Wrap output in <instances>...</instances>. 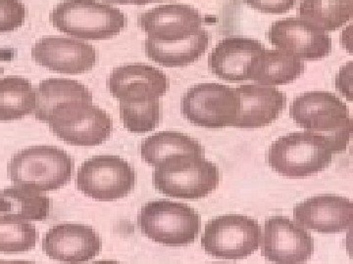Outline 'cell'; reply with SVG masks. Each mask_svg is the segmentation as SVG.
<instances>
[{
  "instance_id": "obj_1",
  "label": "cell",
  "mask_w": 353,
  "mask_h": 264,
  "mask_svg": "<svg viewBox=\"0 0 353 264\" xmlns=\"http://www.w3.org/2000/svg\"><path fill=\"white\" fill-rule=\"evenodd\" d=\"M290 117L299 126L323 136L333 154L345 151L352 133V119L345 102L326 91L306 92L290 105Z\"/></svg>"
},
{
  "instance_id": "obj_2",
  "label": "cell",
  "mask_w": 353,
  "mask_h": 264,
  "mask_svg": "<svg viewBox=\"0 0 353 264\" xmlns=\"http://www.w3.org/2000/svg\"><path fill=\"white\" fill-rule=\"evenodd\" d=\"M153 185L164 195L196 200L217 188L220 170L199 154H179L155 166Z\"/></svg>"
},
{
  "instance_id": "obj_3",
  "label": "cell",
  "mask_w": 353,
  "mask_h": 264,
  "mask_svg": "<svg viewBox=\"0 0 353 264\" xmlns=\"http://www.w3.org/2000/svg\"><path fill=\"white\" fill-rule=\"evenodd\" d=\"M55 135L75 146L101 145L113 131V120L92 104V96L80 97L58 104L43 120Z\"/></svg>"
},
{
  "instance_id": "obj_4",
  "label": "cell",
  "mask_w": 353,
  "mask_h": 264,
  "mask_svg": "<svg viewBox=\"0 0 353 264\" xmlns=\"http://www.w3.org/2000/svg\"><path fill=\"white\" fill-rule=\"evenodd\" d=\"M74 160L55 146H32L14 155L7 166L11 182L39 192L53 191L71 179Z\"/></svg>"
},
{
  "instance_id": "obj_5",
  "label": "cell",
  "mask_w": 353,
  "mask_h": 264,
  "mask_svg": "<svg viewBox=\"0 0 353 264\" xmlns=\"http://www.w3.org/2000/svg\"><path fill=\"white\" fill-rule=\"evenodd\" d=\"M50 22L70 36L80 39H108L127 25L119 9L97 0H64L50 13Z\"/></svg>"
},
{
  "instance_id": "obj_6",
  "label": "cell",
  "mask_w": 353,
  "mask_h": 264,
  "mask_svg": "<svg viewBox=\"0 0 353 264\" xmlns=\"http://www.w3.org/2000/svg\"><path fill=\"white\" fill-rule=\"evenodd\" d=\"M138 226L153 242L182 247L196 241L201 219L190 206L162 199L148 201L139 210Z\"/></svg>"
},
{
  "instance_id": "obj_7",
  "label": "cell",
  "mask_w": 353,
  "mask_h": 264,
  "mask_svg": "<svg viewBox=\"0 0 353 264\" xmlns=\"http://www.w3.org/2000/svg\"><path fill=\"white\" fill-rule=\"evenodd\" d=\"M333 152L323 136L310 132H292L278 138L269 148L268 163L279 175L290 178L314 175L328 168Z\"/></svg>"
},
{
  "instance_id": "obj_8",
  "label": "cell",
  "mask_w": 353,
  "mask_h": 264,
  "mask_svg": "<svg viewBox=\"0 0 353 264\" xmlns=\"http://www.w3.org/2000/svg\"><path fill=\"white\" fill-rule=\"evenodd\" d=\"M261 227L257 220L241 214L221 215L206 224L201 245L214 258L241 259L259 249Z\"/></svg>"
},
{
  "instance_id": "obj_9",
  "label": "cell",
  "mask_w": 353,
  "mask_h": 264,
  "mask_svg": "<svg viewBox=\"0 0 353 264\" xmlns=\"http://www.w3.org/2000/svg\"><path fill=\"white\" fill-rule=\"evenodd\" d=\"M136 183L131 164L118 156H95L81 166L77 187L94 200L111 201L129 195Z\"/></svg>"
},
{
  "instance_id": "obj_10",
  "label": "cell",
  "mask_w": 353,
  "mask_h": 264,
  "mask_svg": "<svg viewBox=\"0 0 353 264\" xmlns=\"http://www.w3.org/2000/svg\"><path fill=\"white\" fill-rule=\"evenodd\" d=\"M183 115L196 126L220 129L233 126L240 100L234 88L219 83H201L183 97Z\"/></svg>"
},
{
  "instance_id": "obj_11",
  "label": "cell",
  "mask_w": 353,
  "mask_h": 264,
  "mask_svg": "<svg viewBox=\"0 0 353 264\" xmlns=\"http://www.w3.org/2000/svg\"><path fill=\"white\" fill-rule=\"evenodd\" d=\"M261 254L267 261L294 264L307 261L314 252L310 233L289 217L276 215L265 221Z\"/></svg>"
},
{
  "instance_id": "obj_12",
  "label": "cell",
  "mask_w": 353,
  "mask_h": 264,
  "mask_svg": "<svg viewBox=\"0 0 353 264\" xmlns=\"http://www.w3.org/2000/svg\"><path fill=\"white\" fill-rule=\"evenodd\" d=\"M268 39L278 50L306 61L323 59L332 51L329 34L301 18H285L273 23Z\"/></svg>"
},
{
  "instance_id": "obj_13",
  "label": "cell",
  "mask_w": 353,
  "mask_h": 264,
  "mask_svg": "<svg viewBox=\"0 0 353 264\" xmlns=\"http://www.w3.org/2000/svg\"><path fill=\"white\" fill-rule=\"evenodd\" d=\"M108 87L120 103H146L159 100L166 94L169 80L163 72L150 65H126L113 69Z\"/></svg>"
},
{
  "instance_id": "obj_14",
  "label": "cell",
  "mask_w": 353,
  "mask_h": 264,
  "mask_svg": "<svg viewBox=\"0 0 353 264\" xmlns=\"http://www.w3.org/2000/svg\"><path fill=\"white\" fill-rule=\"evenodd\" d=\"M32 56L39 66L69 75L90 71L97 61L92 44L61 36L41 38L32 47Z\"/></svg>"
},
{
  "instance_id": "obj_15",
  "label": "cell",
  "mask_w": 353,
  "mask_h": 264,
  "mask_svg": "<svg viewBox=\"0 0 353 264\" xmlns=\"http://www.w3.org/2000/svg\"><path fill=\"white\" fill-rule=\"evenodd\" d=\"M138 24L148 34V39L173 43L199 34L202 30L203 18L192 6L169 4L141 14Z\"/></svg>"
},
{
  "instance_id": "obj_16",
  "label": "cell",
  "mask_w": 353,
  "mask_h": 264,
  "mask_svg": "<svg viewBox=\"0 0 353 264\" xmlns=\"http://www.w3.org/2000/svg\"><path fill=\"white\" fill-rule=\"evenodd\" d=\"M296 223L323 234L341 233L353 224V204L345 197L317 195L297 204L294 208Z\"/></svg>"
},
{
  "instance_id": "obj_17",
  "label": "cell",
  "mask_w": 353,
  "mask_h": 264,
  "mask_svg": "<svg viewBox=\"0 0 353 264\" xmlns=\"http://www.w3.org/2000/svg\"><path fill=\"white\" fill-rule=\"evenodd\" d=\"M101 249L99 234L83 224H58L43 239V252L50 258L63 263H85L94 258Z\"/></svg>"
},
{
  "instance_id": "obj_18",
  "label": "cell",
  "mask_w": 353,
  "mask_h": 264,
  "mask_svg": "<svg viewBox=\"0 0 353 264\" xmlns=\"http://www.w3.org/2000/svg\"><path fill=\"white\" fill-rule=\"evenodd\" d=\"M265 50L256 39L231 36L222 39L208 57L211 73L227 82L250 80L252 65Z\"/></svg>"
},
{
  "instance_id": "obj_19",
  "label": "cell",
  "mask_w": 353,
  "mask_h": 264,
  "mask_svg": "<svg viewBox=\"0 0 353 264\" xmlns=\"http://www.w3.org/2000/svg\"><path fill=\"white\" fill-rule=\"evenodd\" d=\"M240 100L233 126L257 129L277 120L287 106V95L268 85H246L236 88Z\"/></svg>"
},
{
  "instance_id": "obj_20",
  "label": "cell",
  "mask_w": 353,
  "mask_h": 264,
  "mask_svg": "<svg viewBox=\"0 0 353 264\" xmlns=\"http://www.w3.org/2000/svg\"><path fill=\"white\" fill-rule=\"evenodd\" d=\"M303 60L285 51L264 50L252 65L250 80L261 85L277 87L289 85L303 75Z\"/></svg>"
},
{
  "instance_id": "obj_21",
  "label": "cell",
  "mask_w": 353,
  "mask_h": 264,
  "mask_svg": "<svg viewBox=\"0 0 353 264\" xmlns=\"http://www.w3.org/2000/svg\"><path fill=\"white\" fill-rule=\"evenodd\" d=\"M208 43V32L202 29L192 38L173 43H159L146 38L145 53L155 63L167 68H176L197 61L205 53Z\"/></svg>"
},
{
  "instance_id": "obj_22",
  "label": "cell",
  "mask_w": 353,
  "mask_h": 264,
  "mask_svg": "<svg viewBox=\"0 0 353 264\" xmlns=\"http://www.w3.org/2000/svg\"><path fill=\"white\" fill-rule=\"evenodd\" d=\"M48 196L25 187L12 186L0 192V215L26 221H41L50 214Z\"/></svg>"
},
{
  "instance_id": "obj_23",
  "label": "cell",
  "mask_w": 353,
  "mask_h": 264,
  "mask_svg": "<svg viewBox=\"0 0 353 264\" xmlns=\"http://www.w3.org/2000/svg\"><path fill=\"white\" fill-rule=\"evenodd\" d=\"M141 157L157 166L167 157L179 154L204 155V148L196 139L178 131H160L145 138L141 146Z\"/></svg>"
},
{
  "instance_id": "obj_24",
  "label": "cell",
  "mask_w": 353,
  "mask_h": 264,
  "mask_svg": "<svg viewBox=\"0 0 353 264\" xmlns=\"http://www.w3.org/2000/svg\"><path fill=\"white\" fill-rule=\"evenodd\" d=\"M36 109V90L27 78H0V120L22 119Z\"/></svg>"
},
{
  "instance_id": "obj_25",
  "label": "cell",
  "mask_w": 353,
  "mask_h": 264,
  "mask_svg": "<svg viewBox=\"0 0 353 264\" xmlns=\"http://www.w3.org/2000/svg\"><path fill=\"white\" fill-rule=\"evenodd\" d=\"M301 19L325 32H334L352 20L353 1L303 0L299 6Z\"/></svg>"
},
{
  "instance_id": "obj_26",
  "label": "cell",
  "mask_w": 353,
  "mask_h": 264,
  "mask_svg": "<svg viewBox=\"0 0 353 264\" xmlns=\"http://www.w3.org/2000/svg\"><path fill=\"white\" fill-rule=\"evenodd\" d=\"M92 96V92L77 80L50 78L43 80L36 91L37 119L43 122L44 118L58 104L80 97Z\"/></svg>"
},
{
  "instance_id": "obj_27",
  "label": "cell",
  "mask_w": 353,
  "mask_h": 264,
  "mask_svg": "<svg viewBox=\"0 0 353 264\" xmlns=\"http://www.w3.org/2000/svg\"><path fill=\"white\" fill-rule=\"evenodd\" d=\"M37 231L26 220L0 215V252H23L36 247Z\"/></svg>"
},
{
  "instance_id": "obj_28",
  "label": "cell",
  "mask_w": 353,
  "mask_h": 264,
  "mask_svg": "<svg viewBox=\"0 0 353 264\" xmlns=\"http://www.w3.org/2000/svg\"><path fill=\"white\" fill-rule=\"evenodd\" d=\"M120 117L128 131L145 133L153 131L161 118L159 100L146 103H120Z\"/></svg>"
},
{
  "instance_id": "obj_29",
  "label": "cell",
  "mask_w": 353,
  "mask_h": 264,
  "mask_svg": "<svg viewBox=\"0 0 353 264\" xmlns=\"http://www.w3.org/2000/svg\"><path fill=\"white\" fill-rule=\"evenodd\" d=\"M26 8L21 0H0V32H13L24 24Z\"/></svg>"
},
{
  "instance_id": "obj_30",
  "label": "cell",
  "mask_w": 353,
  "mask_h": 264,
  "mask_svg": "<svg viewBox=\"0 0 353 264\" xmlns=\"http://www.w3.org/2000/svg\"><path fill=\"white\" fill-rule=\"evenodd\" d=\"M254 10L265 14H285L294 8L296 0H243Z\"/></svg>"
},
{
  "instance_id": "obj_31",
  "label": "cell",
  "mask_w": 353,
  "mask_h": 264,
  "mask_svg": "<svg viewBox=\"0 0 353 264\" xmlns=\"http://www.w3.org/2000/svg\"><path fill=\"white\" fill-rule=\"evenodd\" d=\"M105 1L111 4H121V6H127V4H134L136 6L138 0H105Z\"/></svg>"
},
{
  "instance_id": "obj_32",
  "label": "cell",
  "mask_w": 353,
  "mask_h": 264,
  "mask_svg": "<svg viewBox=\"0 0 353 264\" xmlns=\"http://www.w3.org/2000/svg\"><path fill=\"white\" fill-rule=\"evenodd\" d=\"M163 1H172V0H138V1H137L136 6H146V4L157 3V2Z\"/></svg>"
},
{
  "instance_id": "obj_33",
  "label": "cell",
  "mask_w": 353,
  "mask_h": 264,
  "mask_svg": "<svg viewBox=\"0 0 353 264\" xmlns=\"http://www.w3.org/2000/svg\"><path fill=\"white\" fill-rule=\"evenodd\" d=\"M1 74H3V68H1V67H0V75H1Z\"/></svg>"
},
{
  "instance_id": "obj_34",
  "label": "cell",
  "mask_w": 353,
  "mask_h": 264,
  "mask_svg": "<svg viewBox=\"0 0 353 264\" xmlns=\"http://www.w3.org/2000/svg\"><path fill=\"white\" fill-rule=\"evenodd\" d=\"M341 1H353V0H341Z\"/></svg>"
}]
</instances>
